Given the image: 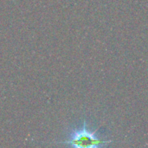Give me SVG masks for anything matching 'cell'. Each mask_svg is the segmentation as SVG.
I'll return each mask as SVG.
<instances>
[{"label": "cell", "mask_w": 148, "mask_h": 148, "mask_svg": "<svg viewBox=\"0 0 148 148\" xmlns=\"http://www.w3.org/2000/svg\"><path fill=\"white\" fill-rule=\"evenodd\" d=\"M112 142V140L101 139L96 134V131L88 130L87 127V122L85 121L82 128L74 130L69 135V138L62 143L73 147L88 148L101 147L104 146H108Z\"/></svg>", "instance_id": "6da1fadb"}]
</instances>
